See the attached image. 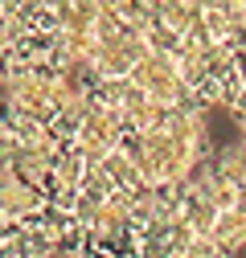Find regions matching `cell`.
Instances as JSON below:
<instances>
[{"mask_svg":"<svg viewBox=\"0 0 246 258\" xmlns=\"http://www.w3.org/2000/svg\"><path fill=\"white\" fill-rule=\"evenodd\" d=\"M123 144H128V127H123V119L111 107H103V103H90V111H86V119L78 127V136L70 140V152L82 156L86 164L95 168L99 160H107Z\"/></svg>","mask_w":246,"mask_h":258,"instance_id":"cell-1","label":"cell"},{"mask_svg":"<svg viewBox=\"0 0 246 258\" xmlns=\"http://www.w3.org/2000/svg\"><path fill=\"white\" fill-rule=\"evenodd\" d=\"M213 246H218L226 258L246 250V197H242V205L218 213V221H213Z\"/></svg>","mask_w":246,"mask_h":258,"instance_id":"cell-2","label":"cell"}]
</instances>
